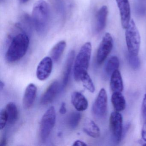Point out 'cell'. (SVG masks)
<instances>
[{
  "instance_id": "obj_1",
  "label": "cell",
  "mask_w": 146,
  "mask_h": 146,
  "mask_svg": "<svg viewBox=\"0 0 146 146\" xmlns=\"http://www.w3.org/2000/svg\"><path fill=\"white\" fill-rule=\"evenodd\" d=\"M9 46L5 54V58L9 63L18 61L27 53L29 46V35L24 30L15 35L9 36Z\"/></svg>"
},
{
  "instance_id": "obj_2",
  "label": "cell",
  "mask_w": 146,
  "mask_h": 146,
  "mask_svg": "<svg viewBox=\"0 0 146 146\" xmlns=\"http://www.w3.org/2000/svg\"><path fill=\"white\" fill-rule=\"evenodd\" d=\"M32 21L39 35L44 36L46 35L50 26L51 11L48 4L44 0H39L34 4Z\"/></svg>"
},
{
  "instance_id": "obj_3",
  "label": "cell",
  "mask_w": 146,
  "mask_h": 146,
  "mask_svg": "<svg viewBox=\"0 0 146 146\" xmlns=\"http://www.w3.org/2000/svg\"><path fill=\"white\" fill-rule=\"evenodd\" d=\"M92 52V45L87 42L83 45L76 57L74 63V77L77 82L80 81L81 77L88 72Z\"/></svg>"
},
{
  "instance_id": "obj_4",
  "label": "cell",
  "mask_w": 146,
  "mask_h": 146,
  "mask_svg": "<svg viewBox=\"0 0 146 146\" xmlns=\"http://www.w3.org/2000/svg\"><path fill=\"white\" fill-rule=\"evenodd\" d=\"M125 38L129 54L138 55L141 45V36L133 19H131L129 26L125 29Z\"/></svg>"
},
{
  "instance_id": "obj_5",
  "label": "cell",
  "mask_w": 146,
  "mask_h": 146,
  "mask_svg": "<svg viewBox=\"0 0 146 146\" xmlns=\"http://www.w3.org/2000/svg\"><path fill=\"white\" fill-rule=\"evenodd\" d=\"M56 120L54 108L51 106L42 116L40 128V136L42 141H45L49 137L54 127Z\"/></svg>"
},
{
  "instance_id": "obj_6",
  "label": "cell",
  "mask_w": 146,
  "mask_h": 146,
  "mask_svg": "<svg viewBox=\"0 0 146 146\" xmlns=\"http://www.w3.org/2000/svg\"><path fill=\"white\" fill-rule=\"evenodd\" d=\"M123 117L119 112H113L109 118V128L113 137L115 141L119 143L123 136Z\"/></svg>"
},
{
  "instance_id": "obj_7",
  "label": "cell",
  "mask_w": 146,
  "mask_h": 146,
  "mask_svg": "<svg viewBox=\"0 0 146 146\" xmlns=\"http://www.w3.org/2000/svg\"><path fill=\"white\" fill-rule=\"evenodd\" d=\"M112 36L109 33H106L100 43L96 54V61L99 65L103 63L111 51L113 47Z\"/></svg>"
},
{
  "instance_id": "obj_8",
  "label": "cell",
  "mask_w": 146,
  "mask_h": 146,
  "mask_svg": "<svg viewBox=\"0 0 146 146\" xmlns=\"http://www.w3.org/2000/svg\"><path fill=\"white\" fill-rule=\"evenodd\" d=\"M108 97L106 91L102 88L93 104V113L98 117H102L106 114L107 111Z\"/></svg>"
},
{
  "instance_id": "obj_9",
  "label": "cell",
  "mask_w": 146,
  "mask_h": 146,
  "mask_svg": "<svg viewBox=\"0 0 146 146\" xmlns=\"http://www.w3.org/2000/svg\"><path fill=\"white\" fill-rule=\"evenodd\" d=\"M53 68L52 58L46 57L42 59L39 63L36 69V75L40 81H45L51 75Z\"/></svg>"
},
{
  "instance_id": "obj_10",
  "label": "cell",
  "mask_w": 146,
  "mask_h": 146,
  "mask_svg": "<svg viewBox=\"0 0 146 146\" xmlns=\"http://www.w3.org/2000/svg\"><path fill=\"white\" fill-rule=\"evenodd\" d=\"M120 14L121 25L126 29L131 20V9L129 0H116Z\"/></svg>"
},
{
  "instance_id": "obj_11",
  "label": "cell",
  "mask_w": 146,
  "mask_h": 146,
  "mask_svg": "<svg viewBox=\"0 0 146 146\" xmlns=\"http://www.w3.org/2000/svg\"><path fill=\"white\" fill-rule=\"evenodd\" d=\"M59 83L57 80L52 82L42 94L40 99L41 104L47 105L54 100L60 90Z\"/></svg>"
},
{
  "instance_id": "obj_12",
  "label": "cell",
  "mask_w": 146,
  "mask_h": 146,
  "mask_svg": "<svg viewBox=\"0 0 146 146\" xmlns=\"http://www.w3.org/2000/svg\"><path fill=\"white\" fill-rule=\"evenodd\" d=\"M75 57V52L74 50L71 51L67 55L63 68L62 82L61 84L62 89H64L68 85L72 66L74 63Z\"/></svg>"
},
{
  "instance_id": "obj_13",
  "label": "cell",
  "mask_w": 146,
  "mask_h": 146,
  "mask_svg": "<svg viewBox=\"0 0 146 146\" xmlns=\"http://www.w3.org/2000/svg\"><path fill=\"white\" fill-rule=\"evenodd\" d=\"M37 93V88L35 84H30L25 89L23 99V106L25 109L30 108L35 102Z\"/></svg>"
},
{
  "instance_id": "obj_14",
  "label": "cell",
  "mask_w": 146,
  "mask_h": 146,
  "mask_svg": "<svg viewBox=\"0 0 146 146\" xmlns=\"http://www.w3.org/2000/svg\"><path fill=\"white\" fill-rule=\"evenodd\" d=\"M108 14V9L106 5L102 7L96 13V17L95 31L97 33L102 31L106 27Z\"/></svg>"
},
{
  "instance_id": "obj_15",
  "label": "cell",
  "mask_w": 146,
  "mask_h": 146,
  "mask_svg": "<svg viewBox=\"0 0 146 146\" xmlns=\"http://www.w3.org/2000/svg\"><path fill=\"white\" fill-rule=\"evenodd\" d=\"M71 102L76 110L83 111L88 108V100L82 93L78 91L73 92L71 95Z\"/></svg>"
},
{
  "instance_id": "obj_16",
  "label": "cell",
  "mask_w": 146,
  "mask_h": 146,
  "mask_svg": "<svg viewBox=\"0 0 146 146\" xmlns=\"http://www.w3.org/2000/svg\"><path fill=\"white\" fill-rule=\"evenodd\" d=\"M110 88L114 92H122L123 90V83L121 73L119 70L114 71L111 75Z\"/></svg>"
},
{
  "instance_id": "obj_17",
  "label": "cell",
  "mask_w": 146,
  "mask_h": 146,
  "mask_svg": "<svg viewBox=\"0 0 146 146\" xmlns=\"http://www.w3.org/2000/svg\"><path fill=\"white\" fill-rule=\"evenodd\" d=\"M83 129L87 135L93 138H98L100 135V131L99 126L93 120L90 119H85Z\"/></svg>"
},
{
  "instance_id": "obj_18",
  "label": "cell",
  "mask_w": 146,
  "mask_h": 146,
  "mask_svg": "<svg viewBox=\"0 0 146 146\" xmlns=\"http://www.w3.org/2000/svg\"><path fill=\"white\" fill-rule=\"evenodd\" d=\"M111 101L115 111H123L126 106V102L124 96L121 92H114L112 95Z\"/></svg>"
},
{
  "instance_id": "obj_19",
  "label": "cell",
  "mask_w": 146,
  "mask_h": 146,
  "mask_svg": "<svg viewBox=\"0 0 146 146\" xmlns=\"http://www.w3.org/2000/svg\"><path fill=\"white\" fill-rule=\"evenodd\" d=\"M66 45L65 41L61 40L55 44L52 48L50 52V55L54 62H57L59 60L65 49Z\"/></svg>"
},
{
  "instance_id": "obj_20",
  "label": "cell",
  "mask_w": 146,
  "mask_h": 146,
  "mask_svg": "<svg viewBox=\"0 0 146 146\" xmlns=\"http://www.w3.org/2000/svg\"><path fill=\"white\" fill-rule=\"evenodd\" d=\"M8 116V123L11 124L17 122L18 118V111L15 103L10 102L7 105L5 108Z\"/></svg>"
},
{
  "instance_id": "obj_21",
  "label": "cell",
  "mask_w": 146,
  "mask_h": 146,
  "mask_svg": "<svg viewBox=\"0 0 146 146\" xmlns=\"http://www.w3.org/2000/svg\"><path fill=\"white\" fill-rule=\"evenodd\" d=\"M119 66V60L117 57L112 56L108 60L105 65V72L108 75H111L114 71L118 70Z\"/></svg>"
},
{
  "instance_id": "obj_22",
  "label": "cell",
  "mask_w": 146,
  "mask_h": 146,
  "mask_svg": "<svg viewBox=\"0 0 146 146\" xmlns=\"http://www.w3.org/2000/svg\"><path fill=\"white\" fill-rule=\"evenodd\" d=\"M80 111H73L70 113L67 119V125L72 129H75L78 126L81 121L82 115Z\"/></svg>"
},
{
  "instance_id": "obj_23",
  "label": "cell",
  "mask_w": 146,
  "mask_h": 146,
  "mask_svg": "<svg viewBox=\"0 0 146 146\" xmlns=\"http://www.w3.org/2000/svg\"><path fill=\"white\" fill-rule=\"evenodd\" d=\"M80 81L82 82L84 88L91 93H94L95 88L94 83L88 72L84 73L81 77Z\"/></svg>"
},
{
  "instance_id": "obj_24",
  "label": "cell",
  "mask_w": 146,
  "mask_h": 146,
  "mask_svg": "<svg viewBox=\"0 0 146 146\" xmlns=\"http://www.w3.org/2000/svg\"><path fill=\"white\" fill-rule=\"evenodd\" d=\"M129 63L131 67L134 70H138L141 65V62L137 55L129 54Z\"/></svg>"
},
{
  "instance_id": "obj_25",
  "label": "cell",
  "mask_w": 146,
  "mask_h": 146,
  "mask_svg": "<svg viewBox=\"0 0 146 146\" xmlns=\"http://www.w3.org/2000/svg\"><path fill=\"white\" fill-rule=\"evenodd\" d=\"M8 121V116L5 109H2L0 113V128L2 130L5 128Z\"/></svg>"
},
{
  "instance_id": "obj_26",
  "label": "cell",
  "mask_w": 146,
  "mask_h": 146,
  "mask_svg": "<svg viewBox=\"0 0 146 146\" xmlns=\"http://www.w3.org/2000/svg\"><path fill=\"white\" fill-rule=\"evenodd\" d=\"M142 116L144 122L146 121V94H145L141 106Z\"/></svg>"
},
{
  "instance_id": "obj_27",
  "label": "cell",
  "mask_w": 146,
  "mask_h": 146,
  "mask_svg": "<svg viewBox=\"0 0 146 146\" xmlns=\"http://www.w3.org/2000/svg\"><path fill=\"white\" fill-rule=\"evenodd\" d=\"M141 136L143 140L146 142V121L144 122L142 128Z\"/></svg>"
},
{
  "instance_id": "obj_28",
  "label": "cell",
  "mask_w": 146,
  "mask_h": 146,
  "mask_svg": "<svg viewBox=\"0 0 146 146\" xmlns=\"http://www.w3.org/2000/svg\"><path fill=\"white\" fill-rule=\"evenodd\" d=\"M59 112L60 114H64L66 112V106L65 102H63L60 108Z\"/></svg>"
},
{
  "instance_id": "obj_29",
  "label": "cell",
  "mask_w": 146,
  "mask_h": 146,
  "mask_svg": "<svg viewBox=\"0 0 146 146\" xmlns=\"http://www.w3.org/2000/svg\"><path fill=\"white\" fill-rule=\"evenodd\" d=\"M73 146H87V144L86 143L83 141H80V140H76L74 142L73 144Z\"/></svg>"
},
{
  "instance_id": "obj_30",
  "label": "cell",
  "mask_w": 146,
  "mask_h": 146,
  "mask_svg": "<svg viewBox=\"0 0 146 146\" xmlns=\"http://www.w3.org/2000/svg\"><path fill=\"white\" fill-rule=\"evenodd\" d=\"M7 144V139L5 137H3L1 141H0V146H6Z\"/></svg>"
},
{
  "instance_id": "obj_31",
  "label": "cell",
  "mask_w": 146,
  "mask_h": 146,
  "mask_svg": "<svg viewBox=\"0 0 146 146\" xmlns=\"http://www.w3.org/2000/svg\"><path fill=\"white\" fill-rule=\"evenodd\" d=\"M5 86V84L4 82H2V81H1V82H0V90L1 91L4 89Z\"/></svg>"
},
{
  "instance_id": "obj_32",
  "label": "cell",
  "mask_w": 146,
  "mask_h": 146,
  "mask_svg": "<svg viewBox=\"0 0 146 146\" xmlns=\"http://www.w3.org/2000/svg\"><path fill=\"white\" fill-rule=\"evenodd\" d=\"M19 1H20L22 3H25L28 2V1H29V0H19Z\"/></svg>"
},
{
  "instance_id": "obj_33",
  "label": "cell",
  "mask_w": 146,
  "mask_h": 146,
  "mask_svg": "<svg viewBox=\"0 0 146 146\" xmlns=\"http://www.w3.org/2000/svg\"><path fill=\"white\" fill-rule=\"evenodd\" d=\"M143 145V146H146V143H145Z\"/></svg>"
},
{
  "instance_id": "obj_34",
  "label": "cell",
  "mask_w": 146,
  "mask_h": 146,
  "mask_svg": "<svg viewBox=\"0 0 146 146\" xmlns=\"http://www.w3.org/2000/svg\"><path fill=\"white\" fill-rule=\"evenodd\" d=\"M1 1H3V0H1Z\"/></svg>"
}]
</instances>
